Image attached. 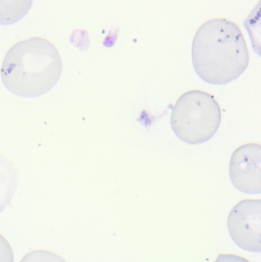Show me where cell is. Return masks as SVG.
I'll list each match as a JSON object with an SVG mask.
<instances>
[{"label":"cell","mask_w":261,"mask_h":262,"mask_svg":"<svg viewBox=\"0 0 261 262\" xmlns=\"http://www.w3.org/2000/svg\"><path fill=\"white\" fill-rule=\"evenodd\" d=\"M193 67L210 84L237 79L249 64V52L240 27L226 18L208 20L198 29L192 46Z\"/></svg>","instance_id":"obj_1"},{"label":"cell","mask_w":261,"mask_h":262,"mask_svg":"<svg viewBox=\"0 0 261 262\" xmlns=\"http://www.w3.org/2000/svg\"><path fill=\"white\" fill-rule=\"evenodd\" d=\"M63 64L56 48L41 37L18 41L6 54L1 78L8 91L23 98L50 92L59 81Z\"/></svg>","instance_id":"obj_2"},{"label":"cell","mask_w":261,"mask_h":262,"mask_svg":"<svg viewBox=\"0 0 261 262\" xmlns=\"http://www.w3.org/2000/svg\"><path fill=\"white\" fill-rule=\"evenodd\" d=\"M222 122V111L213 95L192 90L179 97L172 109L170 124L178 138L200 144L212 138Z\"/></svg>","instance_id":"obj_3"},{"label":"cell","mask_w":261,"mask_h":262,"mask_svg":"<svg viewBox=\"0 0 261 262\" xmlns=\"http://www.w3.org/2000/svg\"><path fill=\"white\" fill-rule=\"evenodd\" d=\"M228 229L231 239L243 250H261V200H244L230 212Z\"/></svg>","instance_id":"obj_4"},{"label":"cell","mask_w":261,"mask_h":262,"mask_svg":"<svg viewBox=\"0 0 261 262\" xmlns=\"http://www.w3.org/2000/svg\"><path fill=\"white\" fill-rule=\"evenodd\" d=\"M229 176L231 183L240 192L260 194V145L247 143L237 148L230 160Z\"/></svg>","instance_id":"obj_5"},{"label":"cell","mask_w":261,"mask_h":262,"mask_svg":"<svg viewBox=\"0 0 261 262\" xmlns=\"http://www.w3.org/2000/svg\"><path fill=\"white\" fill-rule=\"evenodd\" d=\"M17 183L18 177L15 166L6 157L0 155V213L10 204Z\"/></svg>","instance_id":"obj_6"},{"label":"cell","mask_w":261,"mask_h":262,"mask_svg":"<svg viewBox=\"0 0 261 262\" xmlns=\"http://www.w3.org/2000/svg\"><path fill=\"white\" fill-rule=\"evenodd\" d=\"M32 4V1H0V25L13 24L21 19Z\"/></svg>","instance_id":"obj_7"},{"label":"cell","mask_w":261,"mask_h":262,"mask_svg":"<svg viewBox=\"0 0 261 262\" xmlns=\"http://www.w3.org/2000/svg\"><path fill=\"white\" fill-rule=\"evenodd\" d=\"M20 262H67L61 256L49 252V251L37 250L29 252L23 257Z\"/></svg>","instance_id":"obj_8"},{"label":"cell","mask_w":261,"mask_h":262,"mask_svg":"<svg viewBox=\"0 0 261 262\" xmlns=\"http://www.w3.org/2000/svg\"><path fill=\"white\" fill-rule=\"evenodd\" d=\"M0 262H14L12 248L2 235H0Z\"/></svg>","instance_id":"obj_9"},{"label":"cell","mask_w":261,"mask_h":262,"mask_svg":"<svg viewBox=\"0 0 261 262\" xmlns=\"http://www.w3.org/2000/svg\"><path fill=\"white\" fill-rule=\"evenodd\" d=\"M215 262H250L246 258L233 254H221Z\"/></svg>","instance_id":"obj_10"}]
</instances>
